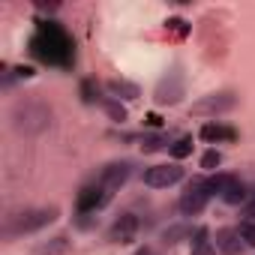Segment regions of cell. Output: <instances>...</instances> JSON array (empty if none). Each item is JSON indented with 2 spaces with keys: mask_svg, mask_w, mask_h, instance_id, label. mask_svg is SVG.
<instances>
[{
  "mask_svg": "<svg viewBox=\"0 0 255 255\" xmlns=\"http://www.w3.org/2000/svg\"><path fill=\"white\" fill-rule=\"evenodd\" d=\"M135 255H156V252H153V249H150V246H144V249H138V252H135Z\"/></svg>",
  "mask_w": 255,
  "mask_h": 255,
  "instance_id": "22",
  "label": "cell"
},
{
  "mask_svg": "<svg viewBox=\"0 0 255 255\" xmlns=\"http://www.w3.org/2000/svg\"><path fill=\"white\" fill-rule=\"evenodd\" d=\"M228 183H231V174H213L207 180V189H210V195H222Z\"/></svg>",
  "mask_w": 255,
  "mask_h": 255,
  "instance_id": "17",
  "label": "cell"
},
{
  "mask_svg": "<svg viewBox=\"0 0 255 255\" xmlns=\"http://www.w3.org/2000/svg\"><path fill=\"white\" fill-rule=\"evenodd\" d=\"M108 90H111L117 99H138V96H141L138 84H132V81H120V78L108 81Z\"/></svg>",
  "mask_w": 255,
  "mask_h": 255,
  "instance_id": "12",
  "label": "cell"
},
{
  "mask_svg": "<svg viewBox=\"0 0 255 255\" xmlns=\"http://www.w3.org/2000/svg\"><path fill=\"white\" fill-rule=\"evenodd\" d=\"M180 96H183V84H180L177 75H171V81L168 78L159 81V87H156V102L159 105H174V102H180Z\"/></svg>",
  "mask_w": 255,
  "mask_h": 255,
  "instance_id": "9",
  "label": "cell"
},
{
  "mask_svg": "<svg viewBox=\"0 0 255 255\" xmlns=\"http://www.w3.org/2000/svg\"><path fill=\"white\" fill-rule=\"evenodd\" d=\"M237 231H240V237H243L246 246H255V222H243Z\"/></svg>",
  "mask_w": 255,
  "mask_h": 255,
  "instance_id": "19",
  "label": "cell"
},
{
  "mask_svg": "<svg viewBox=\"0 0 255 255\" xmlns=\"http://www.w3.org/2000/svg\"><path fill=\"white\" fill-rule=\"evenodd\" d=\"M243 216H246V222H255V198H252V201H246Z\"/></svg>",
  "mask_w": 255,
  "mask_h": 255,
  "instance_id": "21",
  "label": "cell"
},
{
  "mask_svg": "<svg viewBox=\"0 0 255 255\" xmlns=\"http://www.w3.org/2000/svg\"><path fill=\"white\" fill-rule=\"evenodd\" d=\"M168 153H171V159H186V156L192 153V138H189V135L177 138V141L168 147Z\"/></svg>",
  "mask_w": 255,
  "mask_h": 255,
  "instance_id": "14",
  "label": "cell"
},
{
  "mask_svg": "<svg viewBox=\"0 0 255 255\" xmlns=\"http://www.w3.org/2000/svg\"><path fill=\"white\" fill-rule=\"evenodd\" d=\"M57 207H36V210H24L18 216H12V222L6 225V234H30V231H39L45 225H51L57 219Z\"/></svg>",
  "mask_w": 255,
  "mask_h": 255,
  "instance_id": "1",
  "label": "cell"
},
{
  "mask_svg": "<svg viewBox=\"0 0 255 255\" xmlns=\"http://www.w3.org/2000/svg\"><path fill=\"white\" fill-rule=\"evenodd\" d=\"M186 234H189V228H186V225L168 228V231H165V243H168V246H174V243H180V237H186Z\"/></svg>",
  "mask_w": 255,
  "mask_h": 255,
  "instance_id": "18",
  "label": "cell"
},
{
  "mask_svg": "<svg viewBox=\"0 0 255 255\" xmlns=\"http://www.w3.org/2000/svg\"><path fill=\"white\" fill-rule=\"evenodd\" d=\"M243 249H246V243H243L237 228H219L216 231V252H222V255H243Z\"/></svg>",
  "mask_w": 255,
  "mask_h": 255,
  "instance_id": "8",
  "label": "cell"
},
{
  "mask_svg": "<svg viewBox=\"0 0 255 255\" xmlns=\"http://www.w3.org/2000/svg\"><path fill=\"white\" fill-rule=\"evenodd\" d=\"M180 180H183V168L177 162H162V165H153L144 171V186H150V189H165Z\"/></svg>",
  "mask_w": 255,
  "mask_h": 255,
  "instance_id": "3",
  "label": "cell"
},
{
  "mask_svg": "<svg viewBox=\"0 0 255 255\" xmlns=\"http://www.w3.org/2000/svg\"><path fill=\"white\" fill-rule=\"evenodd\" d=\"M222 162V153L219 150H207L204 156H201V168H216Z\"/></svg>",
  "mask_w": 255,
  "mask_h": 255,
  "instance_id": "20",
  "label": "cell"
},
{
  "mask_svg": "<svg viewBox=\"0 0 255 255\" xmlns=\"http://www.w3.org/2000/svg\"><path fill=\"white\" fill-rule=\"evenodd\" d=\"M201 138L216 144V141H231L234 138V129L231 126H222V123H204L201 126Z\"/></svg>",
  "mask_w": 255,
  "mask_h": 255,
  "instance_id": "10",
  "label": "cell"
},
{
  "mask_svg": "<svg viewBox=\"0 0 255 255\" xmlns=\"http://www.w3.org/2000/svg\"><path fill=\"white\" fill-rule=\"evenodd\" d=\"M138 234V219L132 213H120L114 219V225L108 228V240L111 243H132Z\"/></svg>",
  "mask_w": 255,
  "mask_h": 255,
  "instance_id": "5",
  "label": "cell"
},
{
  "mask_svg": "<svg viewBox=\"0 0 255 255\" xmlns=\"http://www.w3.org/2000/svg\"><path fill=\"white\" fill-rule=\"evenodd\" d=\"M207 201H210L207 180L198 177V180H192V183L183 189V195H180V213H183V216H198V213H204Z\"/></svg>",
  "mask_w": 255,
  "mask_h": 255,
  "instance_id": "2",
  "label": "cell"
},
{
  "mask_svg": "<svg viewBox=\"0 0 255 255\" xmlns=\"http://www.w3.org/2000/svg\"><path fill=\"white\" fill-rule=\"evenodd\" d=\"M234 105H237L234 93H210L192 105V114H222V111H231Z\"/></svg>",
  "mask_w": 255,
  "mask_h": 255,
  "instance_id": "4",
  "label": "cell"
},
{
  "mask_svg": "<svg viewBox=\"0 0 255 255\" xmlns=\"http://www.w3.org/2000/svg\"><path fill=\"white\" fill-rule=\"evenodd\" d=\"M126 180H129V162H111V165H105L102 168V174H99V186H105L111 195H114V189H120Z\"/></svg>",
  "mask_w": 255,
  "mask_h": 255,
  "instance_id": "6",
  "label": "cell"
},
{
  "mask_svg": "<svg viewBox=\"0 0 255 255\" xmlns=\"http://www.w3.org/2000/svg\"><path fill=\"white\" fill-rule=\"evenodd\" d=\"M162 147H171L165 135H147V138L141 141V150H144V153H156V150H162Z\"/></svg>",
  "mask_w": 255,
  "mask_h": 255,
  "instance_id": "15",
  "label": "cell"
},
{
  "mask_svg": "<svg viewBox=\"0 0 255 255\" xmlns=\"http://www.w3.org/2000/svg\"><path fill=\"white\" fill-rule=\"evenodd\" d=\"M189 255H216V246L207 240V231H198L195 234V243H192V252Z\"/></svg>",
  "mask_w": 255,
  "mask_h": 255,
  "instance_id": "13",
  "label": "cell"
},
{
  "mask_svg": "<svg viewBox=\"0 0 255 255\" xmlns=\"http://www.w3.org/2000/svg\"><path fill=\"white\" fill-rule=\"evenodd\" d=\"M111 201V192L105 189V186H87V189H81V195H78V210L81 213H87V210H99V207H105Z\"/></svg>",
  "mask_w": 255,
  "mask_h": 255,
  "instance_id": "7",
  "label": "cell"
},
{
  "mask_svg": "<svg viewBox=\"0 0 255 255\" xmlns=\"http://www.w3.org/2000/svg\"><path fill=\"white\" fill-rule=\"evenodd\" d=\"M225 204H243L246 198H249V189H246V183L243 180H237V177H231V183L225 186V192L219 195Z\"/></svg>",
  "mask_w": 255,
  "mask_h": 255,
  "instance_id": "11",
  "label": "cell"
},
{
  "mask_svg": "<svg viewBox=\"0 0 255 255\" xmlns=\"http://www.w3.org/2000/svg\"><path fill=\"white\" fill-rule=\"evenodd\" d=\"M102 108L108 111V117H111V120H117V123H123V120H126V108H123L117 99H105V102H102Z\"/></svg>",
  "mask_w": 255,
  "mask_h": 255,
  "instance_id": "16",
  "label": "cell"
}]
</instances>
